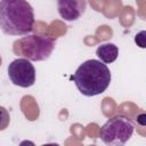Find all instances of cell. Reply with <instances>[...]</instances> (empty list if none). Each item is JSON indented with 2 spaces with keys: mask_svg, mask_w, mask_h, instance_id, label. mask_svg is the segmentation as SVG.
<instances>
[{
  "mask_svg": "<svg viewBox=\"0 0 146 146\" xmlns=\"http://www.w3.org/2000/svg\"><path fill=\"white\" fill-rule=\"evenodd\" d=\"M34 11L26 0H0V30L7 35H26L34 25Z\"/></svg>",
  "mask_w": 146,
  "mask_h": 146,
  "instance_id": "obj_1",
  "label": "cell"
},
{
  "mask_svg": "<svg viewBox=\"0 0 146 146\" xmlns=\"http://www.w3.org/2000/svg\"><path fill=\"white\" fill-rule=\"evenodd\" d=\"M111 78L107 65L98 59L83 62L72 76L78 90L87 97L103 94L108 88Z\"/></svg>",
  "mask_w": 146,
  "mask_h": 146,
  "instance_id": "obj_2",
  "label": "cell"
},
{
  "mask_svg": "<svg viewBox=\"0 0 146 146\" xmlns=\"http://www.w3.org/2000/svg\"><path fill=\"white\" fill-rule=\"evenodd\" d=\"M56 39L48 35H27L15 41L14 51L29 60L40 62L50 57L55 48Z\"/></svg>",
  "mask_w": 146,
  "mask_h": 146,
  "instance_id": "obj_3",
  "label": "cell"
},
{
  "mask_svg": "<svg viewBox=\"0 0 146 146\" xmlns=\"http://www.w3.org/2000/svg\"><path fill=\"white\" fill-rule=\"evenodd\" d=\"M135 125L124 115H115L106 121L100 128L99 137L106 145H124L132 136Z\"/></svg>",
  "mask_w": 146,
  "mask_h": 146,
  "instance_id": "obj_4",
  "label": "cell"
},
{
  "mask_svg": "<svg viewBox=\"0 0 146 146\" xmlns=\"http://www.w3.org/2000/svg\"><path fill=\"white\" fill-rule=\"evenodd\" d=\"M8 76L13 84L29 88L35 82V68L31 60L26 58H17L8 65Z\"/></svg>",
  "mask_w": 146,
  "mask_h": 146,
  "instance_id": "obj_5",
  "label": "cell"
},
{
  "mask_svg": "<svg viewBox=\"0 0 146 146\" xmlns=\"http://www.w3.org/2000/svg\"><path fill=\"white\" fill-rule=\"evenodd\" d=\"M87 8L86 0H57L59 16L68 22L79 19Z\"/></svg>",
  "mask_w": 146,
  "mask_h": 146,
  "instance_id": "obj_6",
  "label": "cell"
},
{
  "mask_svg": "<svg viewBox=\"0 0 146 146\" xmlns=\"http://www.w3.org/2000/svg\"><path fill=\"white\" fill-rule=\"evenodd\" d=\"M96 55L100 62H103L105 64H111L117 58L119 48L114 43H111V42L103 43V44L98 46V48L96 49Z\"/></svg>",
  "mask_w": 146,
  "mask_h": 146,
  "instance_id": "obj_7",
  "label": "cell"
},
{
  "mask_svg": "<svg viewBox=\"0 0 146 146\" xmlns=\"http://www.w3.org/2000/svg\"><path fill=\"white\" fill-rule=\"evenodd\" d=\"M10 122V115L6 107L0 106V131L8 128Z\"/></svg>",
  "mask_w": 146,
  "mask_h": 146,
  "instance_id": "obj_8",
  "label": "cell"
}]
</instances>
